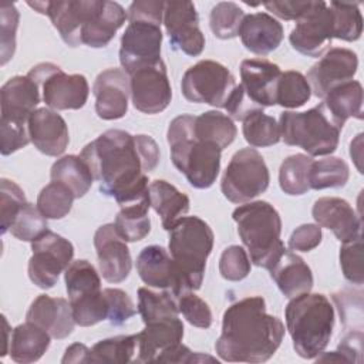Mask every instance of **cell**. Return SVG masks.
<instances>
[{"mask_svg":"<svg viewBox=\"0 0 364 364\" xmlns=\"http://www.w3.org/2000/svg\"><path fill=\"white\" fill-rule=\"evenodd\" d=\"M80 156L100 182L101 193L114 198L119 208L149 200L148 176L135 135L108 129L87 144Z\"/></svg>","mask_w":364,"mask_h":364,"instance_id":"obj_1","label":"cell"},{"mask_svg":"<svg viewBox=\"0 0 364 364\" xmlns=\"http://www.w3.org/2000/svg\"><path fill=\"white\" fill-rule=\"evenodd\" d=\"M284 336V324L266 311L262 296L245 297L223 313L222 333L215 343L225 361L264 363L273 357Z\"/></svg>","mask_w":364,"mask_h":364,"instance_id":"obj_2","label":"cell"},{"mask_svg":"<svg viewBox=\"0 0 364 364\" xmlns=\"http://www.w3.org/2000/svg\"><path fill=\"white\" fill-rule=\"evenodd\" d=\"M168 247L178 273L175 296L199 290L213 249V230L198 216L181 218L169 230Z\"/></svg>","mask_w":364,"mask_h":364,"instance_id":"obj_3","label":"cell"},{"mask_svg":"<svg viewBox=\"0 0 364 364\" xmlns=\"http://www.w3.org/2000/svg\"><path fill=\"white\" fill-rule=\"evenodd\" d=\"M284 317L293 347L301 358L313 360L323 354L334 327V310L324 294L309 291L290 299Z\"/></svg>","mask_w":364,"mask_h":364,"instance_id":"obj_4","label":"cell"},{"mask_svg":"<svg viewBox=\"0 0 364 364\" xmlns=\"http://www.w3.org/2000/svg\"><path fill=\"white\" fill-rule=\"evenodd\" d=\"M195 117L182 114L173 118L168 127L166 139L171 149L172 164L182 172L196 189L210 188L220 171L222 149L200 141L193 132Z\"/></svg>","mask_w":364,"mask_h":364,"instance_id":"obj_5","label":"cell"},{"mask_svg":"<svg viewBox=\"0 0 364 364\" xmlns=\"http://www.w3.org/2000/svg\"><path fill=\"white\" fill-rule=\"evenodd\" d=\"M165 1L139 0L131 3L128 26L121 37L119 63L129 75L138 68L151 65L161 58Z\"/></svg>","mask_w":364,"mask_h":364,"instance_id":"obj_6","label":"cell"},{"mask_svg":"<svg viewBox=\"0 0 364 364\" xmlns=\"http://www.w3.org/2000/svg\"><path fill=\"white\" fill-rule=\"evenodd\" d=\"M237 225V233L247 247L250 262L259 267L270 269L284 252L280 240L282 219L279 212L266 200L240 205L232 213Z\"/></svg>","mask_w":364,"mask_h":364,"instance_id":"obj_7","label":"cell"},{"mask_svg":"<svg viewBox=\"0 0 364 364\" xmlns=\"http://www.w3.org/2000/svg\"><path fill=\"white\" fill-rule=\"evenodd\" d=\"M280 139L304 149L310 156L333 154L340 141V131L323 102L304 112L284 111L279 119Z\"/></svg>","mask_w":364,"mask_h":364,"instance_id":"obj_8","label":"cell"},{"mask_svg":"<svg viewBox=\"0 0 364 364\" xmlns=\"http://www.w3.org/2000/svg\"><path fill=\"white\" fill-rule=\"evenodd\" d=\"M65 289L75 324L94 326L107 320V304L95 267L84 259L71 262L64 273Z\"/></svg>","mask_w":364,"mask_h":364,"instance_id":"obj_9","label":"cell"},{"mask_svg":"<svg viewBox=\"0 0 364 364\" xmlns=\"http://www.w3.org/2000/svg\"><path fill=\"white\" fill-rule=\"evenodd\" d=\"M270 182L269 168L255 148L235 152L225 169L220 189L223 196L233 203H246L262 195Z\"/></svg>","mask_w":364,"mask_h":364,"instance_id":"obj_10","label":"cell"},{"mask_svg":"<svg viewBox=\"0 0 364 364\" xmlns=\"http://www.w3.org/2000/svg\"><path fill=\"white\" fill-rule=\"evenodd\" d=\"M40 88L46 105L55 111L80 109L90 94L82 74H67L53 63H40L27 74Z\"/></svg>","mask_w":364,"mask_h":364,"instance_id":"obj_11","label":"cell"},{"mask_svg":"<svg viewBox=\"0 0 364 364\" xmlns=\"http://www.w3.org/2000/svg\"><path fill=\"white\" fill-rule=\"evenodd\" d=\"M235 87L233 74L223 64L213 60H200L189 67L181 82L182 94L188 101L218 108H225Z\"/></svg>","mask_w":364,"mask_h":364,"instance_id":"obj_12","label":"cell"},{"mask_svg":"<svg viewBox=\"0 0 364 364\" xmlns=\"http://www.w3.org/2000/svg\"><path fill=\"white\" fill-rule=\"evenodd\" d=\"M33 255L28 260V277L40 289H51L73 260L74 246L65 237L46 230L31 242Z\"/></svg>","mask_w":364,"mask_h":364,"instance_id":"obj_13","label":"cell"},{"mask_svg":"<svg viewBox=\"0 0 364 364\" xmlns=\"http://www.w3.org/2000/svg\"><path fill=\"white\" fill-rule=\"evenodd\" d=\"M129 77L131 100L134 107L144 114H159L171 102L172 88L166 65L162 60L138 68Z\"/></svg>","mask_w":364,"mask_h":364,"instance_id":"obj_14","label":"cell"},{"mask_svg":"<svg viewBox=\"0 0 364 364\" xmlns=\"http://www.w3.org/2000/svg\"><path fill=\"white\" fill-rule=\"evenodd\" d=\"M164 26L173 50L189 57L205 48V36L199 28V16L192 1H165Z\"/></svg>","mask_w":364,"mask_h":364,"instance_id":"obj_15","label":"cell"},{"mask_svg":"<svg viewBox=\"0 0 364 364\" xmlns=\"http://www.w3.org/2000/svg\"><path fill=\"white\" fill-rule=\"evenodd\" d=\"M300 54L320 57L333 40V13L326 1H313L311 9L296 21L289 36Z\"/></svg>","mask_w":364,"mask_h":364,"instance_id":"obj_16","label":"cell"},{"mask_svg":"<svg viewBox=\"0 0 364 364\" xmlns=\"http://www.w3.org/2000/svg\"><path fill=\"white\" fill-rule=\"evenodd\" d=\"M358 68V58L353 50L333 47L307 73V82L316 97L324 95L334 87L353 80Z\"/></svg>","mask_w":364,"mask_h":364,"instance_id":"obj_17","label":"cell"},{"mask_svg":"<svg viewBox=\"0 0 364 364\" xmlns=\"http://www.w3.org/2000/svg\"><path fill=\"white\" fill-rule=\"evenodd\" d=\"M101 0H65L44 1L43 14L48 16L60 33L63 41L70 47L81 46V33L92 18Z\"/></svg>","mask_w":364,"mask_h":364,"instance_id":"obj_18","label":"cell"},{"mask_svg":"<svg viewBox=\"0 0 364 364\" xmlns=\"http://www.w3.org/2000/svg\"><path fill=\"white\" fill-rule=\"evenodd\" d=\"M94 246L102 277L109 283L124 282L132 269L127 242L118 235L114 223L102 225L94 235Z\"/></svg>","mask_w":364,"mask_h":364,"instance_id":"obj_19","label":"cell"},{"mask_svg":"<svg viewBox=\"0 0 364 364\" xmlns=\"http://www.w3.org/2000/svg\"><path fill=\"white\" fill-rule=\"evenodd\" d=\"M282 70L264 58H247L240 64V78L245 97L259 109L276 105V88Z\"/></svg>","mask_w":364,"mask_h":364,"instance_id":"obj_20","label":"cell"},{"mask_svg":"<svg viewBox=\"0 0 364 364\" xmlns=\"http://www.w3.org/2000/svg\"><path fill=\"white\" fill-rule=\"evenodd\" d=\"M92 92L95 97V112L100 118L111 121L119 119L127 114L131 88L129 77L122 68H108L100 73Z\"/></svg>","mask_w":364,"mask_h":364,"instance_id":"obj_21","label":"cell"},{"mask_svg":"<svg viewBox=\"0 0 364 364\" xmlns=\"http://www.w3.org/2000/svg\"><path fill=\"white\" fill-rule=\"evenodd\" d=\"M183 323L176 317L161 318L145 324L138 333V355L135 363L161 361V358L181 344Z\"/></svg>","mask_w":364,"mask_h":364,"instance_id":"obj_22","label":"cell"},{"mask_svg":"<svg viewBox=\"0 0 364 364\" xmlns=\"http://www.w3.org/2000/svg\"><path fill=\"white\" fill-rule=\"evenodd\" d=\"M313 218L320 228L330 229L341 242H350L361 236V218L353 206L341 198L324 196L314 202Z\"/></svg>","mask_w":364,"mask_h":364,"instance_id":"obj_23","label":"cell"},{"mask_svg":"<svg viewBox=\"0 0 364 364\" xmlns=\"http://www.w3.org/2000/svg\"><path fill=\"white\" fill-rule=\"evenodd\" d=\"M40 92L28 75L11 77L0 90V121L28 125V118L40 102Z\"/></svg>","mask_w":364,"mask_h":364,"instance_id":"obj_24","label":"cell"},{"mask_svg":"<svg viewBox=\"0 0 364 364\" xmlns=\"http://www.w3.org/2000/svg\"><path fill=\"white\" fill-rule=\"evenodd\" d=\"M28 135L33 145L44 155H61L70 142L64 118L51 108H37L28 118Z\"/></svg>","mask_w":364,"mask_h":364,"instance_id":"obj_25","label":"cell"},{"mask_svg":"<svg viewBox=\"0 0 364 364\" xmlns=\"http://www.w3.org/2000/svg\"><path fill=\"white\" fill-rule=\"evenodd\" d=\"M26 320L40 326L57 340L68 337L75 324L70 301L63 297H50L47 294H40L31 303Z\"/></svg>","mask_w":364,"mask_h":364,"instance_id":"obj_26","label":"cell"},{"mask_svg":"<svg viewBox=\"0 0 364 364\" xmlns=\"http://www.w3.org/2000/svg\"><path fill=\"white\" fill-rule=\"evenodd\" d=\"M239 36L246 50L257 55L274 51L283 40V26L267 13L245 14Z\"/></svg>","mask_w":364,"mask_h":364,"instance_id":"obj_27","label":"cell"},{"mask_svg":"<svg viewBox=\"0 0 364 364\" xmlns=\"http://www.w3.org/2000/svg\"><path fill=\"white\" fill-rule=\"evenodd\" d=\"M136 272L145 284L168 290L175 296L178 286L176 267L162 246L151 245L144 247L136 257Z\"/></svg>","mask_w":364,"mask_h":364,"instance_id":"obj_28","label":"cell"},{"mask_svg":"<svg viewBox=\"0 0 364 364\" xmlns=\"http://www.w3.org/2000/svg\"><path fill=\"white\" fill-rule=\"evenodd\" d=\"M279 290L289 299L309 293L313 289V273L309 264L296 253L284 249L269 269Z\"/></svg>","mask_w":364,"mask_h":364,"instance_id":"obj_29","label":"cell"},{"mask_svg":"<svg viewBox=\"0 0 364 364\" xmlns=\"http://www.w3.org/2000/svg\"><path fill=\"white\" fill-rule=\"evenodd\" d=\"M127 18V11L119 3L101 0V6L81 33V43L92 48L108 46Z\"/></svg>","mask_w":364,"mask_h":364,"instance_id":"obj_30","label":"cell"},{"mask_svg":"<svg viewBox=\"0 0 364 364\" xmlns=\"http://www.w3.org/2000/svg\"><path fill=\"white\" fill-rule=\"evenodd\" d=\"M149 205L161 216L162 228L169 230L188 213L191 200L186 193L178 191L172 183L155 179L149 183Z\"/></svg>","mask_w":364,"mask_h":364,"instance_id":"obj_31","label":"cell"},{"mask_svg":"<svg viewBox=\"0 0 364 364\" xmlns=\"http://www.w3.org/2000/svg\"><path fill=\"white\" fill-rule=\"evenodd\" d=\"M324 108L338 128L348 118L363 119V87L358 81L350 80L331 88L323 101Z\"/></svg>","mask_w":364,"mask_h":364,"instance_id":"obj_32","label":"cell"},{"mask_svg":"<svg viewBox=\"0 0 364 364\" xmlns=\"http://www.w3.org/2000/svg\"><path fill=\"white\" fill-rule=\"evenodd\" d=\"M50 340L51 336L44 328L31 321H26L11 331L9 354L16 363H34L48 350Z\"/></svg>","mask_w":364,"mask_h":364,"instance_id":"obj_33","label":"cell"},{"mask_svg":"<svg viewBox=\"0 0 364 364\" xmlns=\"http://www.w3.org/2000/svg\"><path fill=\"white\" fill-rule=\"evenodd\" d=\"M193 132L198 139L210 142L223 151L235 141L237 128L229 115L219 111H206L195 117Z\"/></svg>","mask_w":364,"mask_h":364,"instance_id":"obj_34","label":"cell"},{"mask_svg":"<svg viewBox=\"0 0 364 364\" xmlns=\"http://www.w3.org/2000/svg\"><path fill=\"white\" fill-rule=\"evenodd\" d=\"M51 181L61 182L71 189L75 199L82 198L91 188L94 176L88 165L77 155H65L57 159L50 172Z\"/></svg>","mask_w":364,"mask_h":364,"instance_id":"obj_35","label":"cell"},{"mask_svg":"<svg viewBox=\"0 0 364 364\" xmlns=\"http://www.w3.org/2000/svg\"><path fill=\"white\" fill-rule=\"evenodd\" d=\"M138 355V334L117 336L95 343L91 348L90 363L127 364L135 363Z\"/></svg>","mask_w":364,"mask_h":364,"instance_id":"obj_36","label":"cell"},{"mask_svg":"<svg viewBox=\"0 0 364 364\" xmlns=\"http://www.w3.org/2000/svg\"><path fill=\"white\" fill-rule=\"evenodd\" d=\"M149 208V200L121 208L114 226L125 242H138L148 236L151 230V219L148 215Z\"/></svg>","mask_w":364,"mask_h":364,"instance_id":"obj_37","label":"cell"},{"mask_svg":"<svg viewBox=\"0 0 364 364\" xmlns=\"http://www.w3.org/2000/svg\"><path fill=\"white\" fill-rule=\"evenodd\" d=\"M313 159L304 154L287 156L279 171V185L287 195L299 196L310 189L309 172Z\"/></svg>","mask_w":364,"mask_h":364,"instance_id":"obj_38","label":"cell"},{"mask_svg":"<svg viewBox=\"0 0 364 364\" xmlns=\"http://www.w3.org/2000/svg\"><path fill=\"white\" fill-rule=\"evenodd\" d=\"M350 178V169L346 161L337 156L313 161L309 172L310 189L341 188Z\"/></svg>","mask_w":364,"mask_h":364,"instance_id":"obj_39","label":"cell"},{"mask_svg":"<svg viewBox=\"0 0 364 364\" xmlns=\"http://www.w3.org/2000/svg\"><path fill=\"white\" fill-rule=\"evenodd\" d=\"M138 311L145 324L161 318L176 317L179 314L178 303L171 291L165 290L158 293L148 287L138 289Z\"/></svg>","mask_w":364,"mask_h":364,"instance_id":"obj_40","label":"cell"},{"mask_svg":"<svg viewBox=\"0 0 364 364\" xmlns=\"http://www.w3.org/2000/svg\"><path fill=\"white\" fill-rule=\"evenodd\" d=\"M333 13V38L344 41H357L363 33V16L358 3L331 1Z\"/></svg>","mask_w":364,"mask_h":364,"instance_id":"obj_41","label":"cell"},{"mask_svg":"<svg viewBox=\"0 0 364 364\" xmlns=\"http://www.w3.org/2000/svg\"><path fill=\"white\" fill-rule=\"evenodd\" d=\"M75 196L68 186L51 181L46 185L37 198V208L47 219H63L73 208Z\"/></svg>","mask_w":364,"mask_h":364,"instance_id":"obj_42","label":"cell"},{"mask_svg":"<svg viewBox=\"0 0 364 364\" xmlns=\"http://www.w3.org/2000/svg\"><path fill=\"white\" fill-rule=\"evenodd\" d=\"M311 97V88L300 71L282 73L276 88V104L283 108L303 107Z\"/></svg>","mask_w":364,"mask_h":364,"instance_id":"obj_43","label":"cell"},{"mask_svg":"<svg viewBox=\"0 0 364 364\" xmlns=\"http://www.w3.org/2000/svg\"><path fill=\"white\" fill-rule=\"evenodd\" d=\"M243 136L250 146L264 148L280 141V129L276 119L263 111H256L243 121Z\"/></svg>","mask_w":364,"mask_h":364,"instance_id":"obj_44","label":"cell"},{"mask_svg":"<svg viewBox=\"0 0 364 364\" xmlns=\"http://www.w3.org/2000/svg\"><path fill=\"white\" fill-rule=\"evenodd\" d=\"M245 11L233 1H220L213 6L209 17L210 30L215 37L220 40H229L239 36V28Z\"/></svg>","mask_w":364,"mask_h":364,"instance_id":"obj_45","label":"cell"},{"mask_svg":"<svg viewBox=\"0 0 364 364\" xmlns=\"http://www.w3.org/2000/svg\"><path fill=\"white\" fill-rule=\"evenodd\" d=\"M46 230H48L47 218L37 206L27 202L14 218L9 232L18 240L34 242Z\"/></svg>","mask_w":364,"mask_h":364,"instance_id":"obj_46","label":"cell"},{"mask_svg":"<svg viewBox=\"0 0 364 364\" xmlns=\"http://www.w3.org/2000/svg\"><path fill=\"white\" fill-rule=\"evenodd\" d=\"M27 203L23 189L10 179L3 178L0 181V219H1V235L10 230V226L20 212V209Z\"/></svg>","mask_w":364,"mask_h":364,"instance_id":"obj_47","label":"cell"},{"mask_svg":"<svg viewBox=\"0 0 364 364\" xmlns=\"http://www.w3.org/2000/svg\"><path fill=\"white\" fill-rule=\"evenodd\" d=\"M20 14L13 3L1 4L0 7V64L4 65L13 58L16 51V31L18 27Z\"/></svg>","mask_w":364,"mask_h":364,"instance_id":"obj_48","label":"cell"},{"mask_svg":"<svg viewBox=\"0 0 364 364\" xmlns=\"http://www.w3.org/2000/svg\"><path fill=\"white\" fill-rule=\"evenodd\" d=\"M219 273L229 282L243 280L250 273V259L242 246L226 247L219 259Z\"/></svg>","mask_w":364,"mask_h":364,"instance_id":"obj_49","label":"cell"},{"mask_svg":"<svg viewBox=\"0 0 364 364\" xmlns=\"http://www.w3.org/2000/svg\"><path fill=\"white\" fill-rule=\"evenodd\" d=\"M340 266L344 277L353 283L361 286L364 282L363 272V237L358 236L354 240L343 243L340 249Z\"/></svg>","mask_w":364,"mask_h":364,"instance_id":"obj_50","label":"cell"},{"mask_svg":"<svg viewBox=\"0 0 364 364\" xmlns=\"http://www.w3.org/2000/svg\"><path fill=\"white\" fill-rule=\"evenodd\" d=\"M107 303V320L112 326L124 324L136 313V307L131 297L121 289L108 287L102 290Z\"/></svg>","mask_w":364,"mask_h":364,"instance_id":"obj_51","label":"cell"},{"mask_svg":"<svg viewBox=\"0 0 364 364\" xmlns=\"http://www.w3.org/2000/svg\"><path fill=\"white\" fill-rule=\"evenodd\" d=\"M178 309L192 326L199 328H209L212 326L213 317L209 304L195 293L189 291L179 296Z\"/></svg>","mask_w":364,"mask_h":364,"instance_id":"obj_52","label":"cell"},{"mask_svg":"<svg viewBox=\"0 0 364 364\" xmlns=\"http://www.w3.org/2000/svg\"><path fill=\"white\" fill-rule=\"evenodd\" d=\"M361 351H363V333L361 330L350 331L338 344L337 350L318 355L317 361H344V363H361Z\"/></svg>","mask_w":364,"mask_h":364,"instance_id":"obj_53","label":"cell"},{"mask_svg":"<svg viewBox=\"0 0 364 364\" xmlns=\"http://www.w3.org/2000/svg\"><path fill=\"white\" fill-rule=\"evenodd\" d=\"M361 291H354V290H341L338 293L333 294V300L337 304L343 326L347 328L348 324H353V320L357 321V324L361 326V307H363V300H361Z\"/></svg>","mask_w":364,"mask_h":364,"instance_id":"obj_54","label":"cell"},{"mask_svg":"<svg viewBox=\"0 0 364 364\" xmlns=\"http://www.w3.org/2000/svg\"><path fill=\"white\" fill-rule=\"evenodd\" d=\"M0 136H1V155H10L24 148L30 141L28 125L0 121Z\"/></svg>","mask_w":364,"mask_h":364,"instance_id":"obj_55","label":"cell"},{"mask_svg":"<svg viewBox=\"0 0 364 364\" xmlns=\"http://www.w3.org/2000/svg\"><path fill=\"white\" fill-rule=\"evenodd\" d=\"M321 237V228L317 223H304L290 235L289 247L296 252H310L320 245Z\"/></svg>","mask_w":364,"mask_h":364,"instance_id":"obj_56","label":"cell"},{"mask_svg":"<svg viewBox=\"0 0 364 364\" xmlns=\"http://www.w3.org/2000/svg\"><path fill=\"white\" fill-rule=\"evenodd\" d=\"M313 6V1H269L264 3L267 11L273 13L276 17L283 20H299L303 17Z\"/></svg>","mask_w":364,"mask_h":364,"instance_id":"obj_57","label":"cell"},{"mask_svg":"<svg viewBox=\"0 0 364 364\" xmlns=\"http://www.w3.org/2000/svg\"><path fill=\"white\" fill-rule=\"evenodd\" d=\"M135 142H136L145 172L154 171L159 162V148L156 142L154 141V138L144 134L135 135Z\"/></svg>","mask_w":364,"mask_h":364,"instance_id":"obj_58","label":"cell"},{"mask_svg":"<svg viewBox=\"0 0 364 364\" xmlns=\"http://www.w3.org/2000/svg\"><path fill=\"white\" fill-rule=\"evenodd\" d=\"M91 358V348H88L85 344L74 343L67 350L61 360V363H90Z\"/></svg>","mask_w":364,"mask_h":364,"instance_id":"obj_59","label":"cell"},{"mask_svg":"<svg viewBox=\"0 0 364 364\" xmlns=\"http://www.w3.org/2000/svg\"><path fill=\"white\" fill-rule=\"evenodd\" d=\"M361 148H363V134H358L353 141H351V144H350V155H351V158L354 159V162H355V166H357V169L360 171V172H363L361 169Z\"/></svg>","mask_w":364,"mask_h":364,"instance_id":"obj_60","label":"cell"}]
</instances>
